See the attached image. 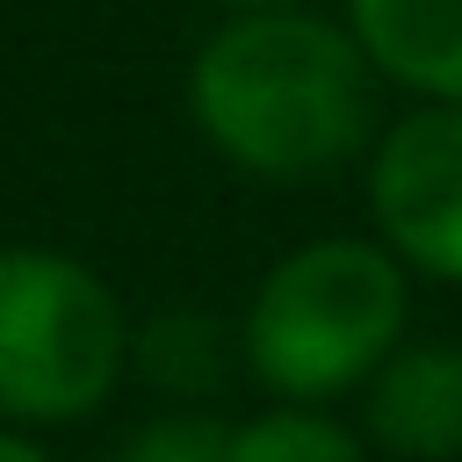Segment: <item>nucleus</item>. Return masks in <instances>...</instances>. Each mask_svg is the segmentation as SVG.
<instances>
[{
    "label": "nucleus",
    "mask_w": 462,
    "mask_h": 462,
    "mask_svg": "<svg viewBox=\"0 0 462 462\" xmlns=\"http://www.w3.org/2000/svg\"><path fill=\"white\" fill-rule=\"evenodd\" d=\"M411 274L354 231L289 245L238 310V368L267 390V404L332 411L361 397L368 375L404 346Z\"/></svg>",
    "instance_id": "f03ea898"
},
{
    "label": "nucleus",
    "mask_w": 462,
    "mask_h": 462,
    "mask_svg": "<svg viewBox=\"0 0 462 462\" xmlns=\"http://www.w3.org/2000/svg\"><path fill=\"white\" fill-rule=\"evenodd\" d=\"M0 462H58V455H51L36 433H7V426H0Z\"/></svg>",
    "instance_id": "9d476101"
},
{
    "label": "nucleus",
    "mask_w": 462,
    "mask_h": 462,
    "mask_svg": "<svg viewBox=\"0 0 462 462\" xmlns=\"http://www.w3.org/2000/svg\"><path fill=\"white\" fill-rule=\"evenodd\" d=\"M361 440L390 462H462V346L404 339L361 390Z\"/></svg>",
    "instance_id": "39448f33"
},
{
    "label": "nucleus",
    "mask_w": 462,
    "mask_h": 462,
    "mask_svg": "<svg viewBox=\"0 0 462 462\" xmlns=\"http://www.w3.org/2000/svg\"><path fill=\"white\" fill-rule=\"evenodd\" d=\"M375 87L383 79L346 22L267 7L224 14V29L202 36L188 65V116L224 166L267 188H310L375 152Z\"/></svg>",
    "instance_id": "f257e3e1"
},
{
    "label": "nucleus",
    "mask_w": 462,
    "mask_h": 462,
    "mask_svg": "<svg viewBox=\"0 0 462 462\" xmlns=\"http://www.w3.org/2000/svg\"><path fill=\"white\" fill-rule=\"evenodd\" d=\"M224 440H231V426L217 411H159L108 462H224Z\"/></svg>",
    "instance_id": "1a4fd4ad"
},
{
    "label": "nucleus",
    "mask_w": 462,
    "mask_h": 462,
    "mask_svg": "<svg viewBox=\"0 0 462 462\" xmlns=\"http://www.w3.org/2000/svg\"><path fill=\"white\" fill-rule=\"evenodd\" d=\"M130 375V310L58 245H0V426L51 433L108 411Z\"/></svg>",
    "instance_id": "7ed1b4c3"
},
{
    "label": "nucleus",
    "mask_w": 462,
    "mask_h": 462,
    "mask_svg": "<svg viewBox=\"0 0 462 462\" xmlns=\"http://www.w3.org/2000/svg\"><path fill=\"white\" fill-rule=\"evenodd\" d=\"M238 368V325H224L202 303H166L152 318H130V375L173 397V411H202Z\"/></svg>",
    "instance_id": "0eeeda50"
},
{
    "label": "nucleus",
    "mask_w": 462,
    "mask_h": 462,
    "mask_svg": "<svg viewBox=\"0 0 462 462\" xmlns=\"http://www.w3.org/2000/svg\"><path fill=\"white\" fill-rule=\"evenodd\" d=\"M346 36L375 79L462 108V0H346Z\"/></svg>",
    "instance_id": "423d86ee"
},
{
    "label": "nucleus",
    "mask_w": 462,
    "mask_h": 462,
    "mask_svg": "<svg viewBox=\"0 0 462 462\" xmlns=\"http://www.w3.org/2000/svg\"><path fill=\"white\" fill-rule=\"evenodd\" d=\"M231 14H267V7H303V0H224Z\"/></svg>",
    "instance_id": "9b49d317"
},
{
    "label": "nucleus",
    "mask_w": 462,
    "mask_h": 462,
    "mask_svg": "<svg viewBox=\"0 0 462 462\" xmlns=\"http://www.w3.org/2000/svg\"><path fill=\"white\" fill-rule=\"evenodd\" d=\"M375 245L426 282L462 289V108L411 101L368 152Z\"/></svg>",
    "instance_id": "20e7f679"
},
{
    "label": "nucleus",
    "mask_w": 462,
    "mask_h": 462,
    "mask_svg": "<svg viewBox=\"0 0 462 462\" xmlns=\"http://www.w3.org/2000/svg\"><path fill=\"white\" fill-rule=\"evenodd\" d=\"M224 462H375L361 433H346L332 411H296V404H267L253 419L231 426Z\"/></svg>",
    "instance_id": "6e6552de"
}]
</instances>
